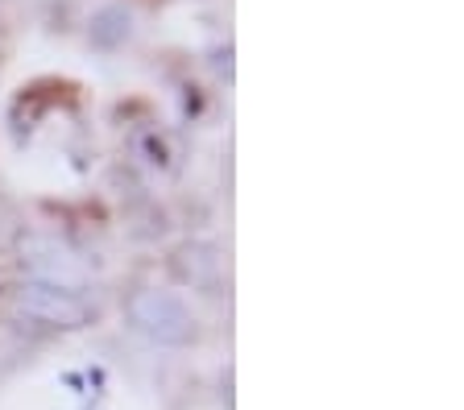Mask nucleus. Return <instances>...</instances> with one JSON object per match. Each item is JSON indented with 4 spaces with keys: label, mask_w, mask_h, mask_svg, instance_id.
Returning <instances> with one entry per match:
<instances>
[{
    "label": "nucleus",
    "mask_w": 464,
    "mask_h": 410,
    "mask_svg": "<svg viewBox=\"0 0 464 410\" xmlns=\"http://www.w3.org/2000/svg\"><path fill=\"white\" fill-rule=\"evenodd\" d=\"M133 332H141L145 340L154 344H191L195 340V319L187 311V303L174 291H137L125 307Z\"/></svg>",
    "instance_id": "nucleus-1"
},
{
    "label": "nucleus",
    "mask_w": 464,
    "mask_h": 410,
    "mask_svg": "<svg viewBox=\"0 0 464 410\" xmlns=\"http://www.w3.org/2000/svg\"><path fill=\"white\" fill-rule=\"evenodd\" d=\"M17 249H21V265L29 270V282L67 286V291H87V282H92V265L58 236L25 233Z\"/></svg>",
    "instance_id": "nucleus-2"
},
{
    "label": "nucleus",
    "mask_w": 464,
    "mask_h": 410,
    "mask_svg": "<svg viewBox=\"0 0 464 410\" xmlns=\"http://www.w3.org/2000/svg\"><path fill=\"white\" fill-rule=\"evenodd\" d=\"M17 307L29 319L46 323V328H63L75 332L96 319V303L83 291H67V286H46V282H21L17 286Z\"/></svg>",
    "instance_id": "nucleus-3"
},
{
    "label": "nucleus",
    "mask_w": 464,
    "mask_h": 410,
    "mask_svg": "<svg viewBox=\"0 0 464 410\" xmlns=\"http://www.w3.org/2000/svg\"><path fill=\"white\" fill-rule=\"evenodd\" d=\"M174 270H179V278L191 286H199V291L216 294V286H220V253H216L212 244H183L179 249V257H174Z\"/></svg>",
    "instance_id": "nucleus-4"
},
{
    "label": "nucleus",
    "mask_w": 464,
    "mask_h": 410,
    "mask_svg": "<svg viewBox=\"0 0 464 410\" xmlns=\"http://www.w3.org/2000/svg\"><path fill=\"white\" fill-rule=\"evenodd\" d=\"M133 157H137V167H145L150 175H166V170L174 167L170 141H166L158 129H137L133 133Z\"/></svg>",
    "instance_id": "nucleus-5"
},
{
    "label": "nucleus",
    "mask_w": 464,
    "mask_h": 410,
    "mask_svg": "<svg viewBox=\"0 0 464 410\" xmlns=\"http://www.w3.org/2000/svg\"><path fill=\"white\" fill-rule=\"evenodd\" d=\"M133 33V17H129L125 9H100L96 17H92V42L96 46H121V42Z\"/></svg>",
    "instance_id": "nucleus-6"
}]
</instances>
